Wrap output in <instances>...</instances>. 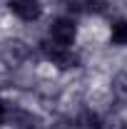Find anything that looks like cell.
Here are the masks:
<instances>
[{"label":"cell","mask_w":127,"mask_h":129,"mask_svg":"<svg viewBox=\"0 0 127 129\" xmlns=\"http://www.w3.org/2000/svg\"><path fill=\"white\" fill-rule=\"evenodd\" d=\"M8 10L17 22L30 25V22H37L43 17L45 5H43V0H8Z\"/></svg>","instance_id":"2"},{"label":"cell","mask_w":127,"mask_h":129,"mask_svg":"<svg viewBox=\"0 0 127 129\" xmlns=\"http://www.w3.org/2000/svg\"><path fill=\"white\" fill-rule=\"evenodd\" d=\"M45 37H48L50 42H55V45L75 47L77 40H80V22H77V17L67 15V13L52 17L50 25H48V35H45Z\"/></svg>","instance_id":"1"},{"label":"cell","mask_w":127,"mask_h":129,"mask_svg":"<svg viewBox=\"0 0 127 129\" xmlns=\"http://www.w3.org/2000/svg\"><path fill=\"white\" fill-rule=\"evenodd\" d=\"M110 45L127 47V17H115L110 22Z\"/></svg>","instance_id":"3"}]
</instances>
